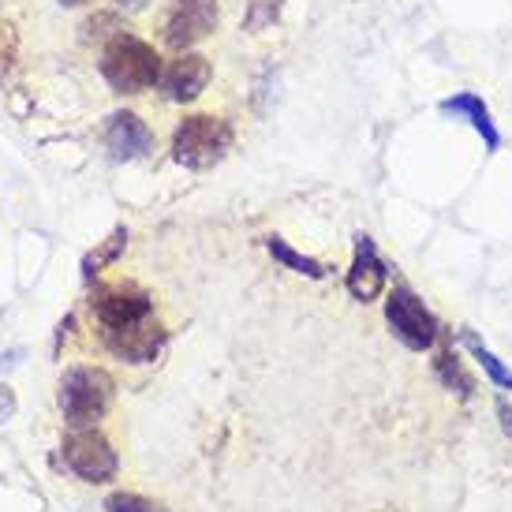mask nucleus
<instances>
[{"instance_id": "1", "label": "nucleus", "mask_w": 512, "mask_h": 512, "mask_svg": "<svg viewBox=\"0 0 512 512\" xmlns=\"http://www.w3.org/2000/svg\"><path fill=\"white\" fill-rule=\"evenodd\" d=\"M101 79L116 94H143L161 83V57L157 49L135 34H116L101 53Z\"/></svg>"}, {"instance_id": "2", "label": "nucleus", "mask_w": 512, "mask_h": 512, "mask_svg": "<svg viewBox=\"0 0 512 512\" xmlns=\"http://www.w3.org/2000/svg\"><path fill=\"white\" fill-rule=\"evenodd\" d=\"M60 412L68 419V427H94L105 419L109 404H113V378L98 367H72L60 378Z\"/></svg>"}, {"instance_id": "3", "label": "nucleus", "mask_w": 512, "mask_h": 512, "mask_svg": "<svg viewBox=\"0 0 512 512\" xmlns=\"http://www.w3.org/2000/svg\"><path fill=\"white\" fill-rule=\"evenodd\" d=\"M228 146H232V124L206 113L184 116L172 135V157L184 169H210L228 154Z\"/></svg>"}, {"instance_id": "4", "label": "nucleus", "mask_w": 512, "mask_h": 512, "mask_svg": "<svg viewBox=\"0 0 512 512\" xmlns=\"http://www.w3.org/2000/svg\"><path fill=\"white\" fill-rule=\"evenodd\" d=\"M90 311L101 329V341H109L124 329H135L154 318V296L135 285H109L90 296Z\"/></svg>"}, {"instance_id": "5", "label": "nucleus", "mask_w": 512, "mask_h": 512, "mask_svg": "<svg viewBox=\"0 0 512 512\" xmlns=\"http://www.w3.org/2000/svg\"><path fill=\"white\" fill-rule=\"evenodd\" d=\"M60 460H64V468L72 471L75 479H83V483H113L116 471H120V456L116 449L109 445L105 434H98L94 427H79L72 430L64 445H60Z\"/></svg>"}, {"instance_id": "6", "label": "nucleus", "mask_w": 512, "mask_h": 512, "mask_svg": "<svg viewBox=\"0 0 512 512\" xmlns=\"http://www.w3.org/2000/svg\"><path fill=\"white\" fill-rule=\"evenodd\" d=\"M385 322L393 329V337L412 352H427L438 341V318L408 285H397L385 296Z\"/></svg>"}, {"instance_id": "7", "label": "nucleus", "mask_w": 512, "mask_h": 512, "mask_svg": "<svg viewBox=\"0 0 512 512\" xmlns=\"http://www.w3.org/2000/svg\"><path fill=\"white\" fill-rule=\"evenodd\" d=\"M217 30V0H172L165 27H161V42L187 53L191 45H199L202 38H210Z\"/></svg>"}, {"instance_id": "8", "label": "nucleus", "mask_w": 512, "mask_h": 512, "mask_svg": "<svg viewBox=\"0 0 512 512\" xmlns=\"http://www.w3.org/2000/svg\"><path fill=\"white\" fill-rule=\"evenodd\" d=\"M210 79H214V68H210V60L202 57V53H180L161 72V90H165L169 101L187 105V101H195L210 86Z\"/></svg>"}, {"instance_id": "9", "label": "nucleus", "mask_w": 512, "mask_h": 512, "mask_svg": "<svg viewBox=\"0 0 512 512\" xmlns=\"http://www.w3.org/2000/svg\"><path fill=\"white\" fill-rule=\"evenodd\" d=\"M385 281H389V270H385L382 255H378V247L370 236L359 232L356 236V258H352V270H348V292L352 299L359 303H370V299H378L385 292Z\"/></svg>"}, {"instance_id": "10", "label": "nucleus", "mask_w": 512, "mask_h": 512, "mask_svg": "<svg viewBox=\"0 0 512 512\" xmlns=\"http://www.w3.org/2000/svg\"><path fill=\"white\" fill-rule=\"evenodd\" d=\"M105 146L116 161H135V157H146L154 150V131L146 128L135 113H113L109 124H105Z\"/></svg>"}, {"instance_id": "11", "label": "nucleus", "mask_w": 512, "mask_h": 512, "mask_svg": "<svg viewBox=\"0 0 512 512\" xmlns=\"http://www.w3.org/2000/svg\"><path fill=\"white\" fill-rule=\"evenodd\" d=\"M438 109L445 116L468 120L471 128H475V135L483 139V146L490 150V154H498V150H501V131H498V124H494V116H490V105H486L479 94L464 90V94H453V98H441Z\"/></svg>"}, {"instance_id": "12", "label": "nucleus", "mask_w": 512, "mask_h": 512, "mask_svg": "<svg viewBox=\"0 0 512 512\" xmlns=\"http://www.w3.org/2000/svg\"><path fill=\"white\" fill-rule=\"evenodd\" d=\"M105 348L113 352V356L128 359V363H154L161 356V348H165V329L161 322H143V326L135 329H124V333H116L105 341Z\"/></svg>"}, {"instance_id": "13", "label": "nucleus", "mask_w": 512, "mask_h": 512, "mask_svg": "<svg viewBox=\"0 0 512 512\" xmlns=\"http://www.w3.org/2000/svg\"><path fill=\"white\" fill-rule=\"evenodd\" d=\"M460 341L468 344V352H471V356H475V363L483 367L486 378H490V382L498 385V389H505V393H512V370L505 367V363H501V359L494 356V352H490V348H486V344L479 341V337H475L471 329H464V333H460Z\"/></svg>"}, {"instance_id": "14", "label": "nucleus", "mask_w": 512, "mask_h": 512, "mask_svg": "<svg viewBox=\"0 0 512 512\" xmlns=\"http://www.w3.org/2000/svg\"><path fill=\"white\" fill-rule=\"evenodd\" d=\"M266 251H270L285 270H292V273H299V277H311V281H322L326 277V266L322 262H314L311 255H299V251H292L281 236H266Z\"/></svg>"}, {"instance_id": "15", "label": "nucleus", "mask_w": 512, "mask_h": 512, "mask_svg": "<svg viewBox=\"0 0 512 512\" xmlns=\"http://www.w3.org/2000/svg\"><path fill=\"white\" fill-rule=\"evenodd\" d=\"M124 247H128V232H124V228H116L113 236L101 243L98 251H90V255L83 258V277H86V281H90V277H98L105 266H113L116 258L124 255Z\"/></svg>"}, {"instance_id": "16", "label": "nucleus", "mask_w": 512, "mask_h": 512, "mask_svg": "<svg viewBox=\"0 0 512 512\" xmlns=\"http://www.w3.org/2000/svg\"><path fill=\"white\" fill-rule=\"evenodd\" d=\"M434 370H438L441 385H449V389L456 385L460 397H468L471 393V378L464 374V367H460V359H456L453 352H441V356L434 359Z\"/></svg>"}, {"instance_id": "17", "label": "nucleus", "mask_w": 512, "mask_h": 512, "mask_svg": "<svg viewBox=\"0 0 512 512\" xmlns=\"http://www.w3.org/2000/svg\"><path fill=\"white\" fill-rule=\"evenodd\" d=\"M105 512H161L154 501L139 498V494H113L105 501Z\"/></svg>"}, {"instance_id": "18", "label": "nucleus", "mask_w": 512, "mask_h": 512, "mask_svg": "<svg viewBox=\"0 0 512 512\" xmlns=\"http://www.w3.org/2000/svg\"><path fill=\"white\" fill-rule=\"evenodd\" d=\"M12 415H15V393L8 385H0V423L12 419Z\"/></svg>"}, {"instance_id": "19", "label": "nucleus", "mask_w": 512, "mask_h": 512, "mask_svg": "<svg viewBox=\"0 0 512 512\" xmlns=\"http://www.w3.org/2000/svg\"><path fill=\"white\" fill-rule=\"evenodd\" d=\"M498 419H501V430L512 438V408H509V400H498Z\"/></svg>"}, {"instance_id": "20", "label": "nucleus", "mask_w": 512, "mask_h": 512, "mask_svg": "<svg viewBox=\"0 0 512 512\" xmlns=\"http://www.w3.org/2000/svg\"><path fill=\"white\" fill-rule=\"evenodd\" d=\"M124 12H139V8H146V0H116Z\"/></svg>"}, {"instance_id": "21", "label": "nucleus", "mask_w": 512, "mask_h": 512, "mask_svg": "<svg viewBox=\"0 0 512 512\" xmlns=\"http://www.w3.org/2000/svg\"><path fill=\"white\" fill-rule=\"evenodd\" d=\"M64 8H83V4H90V0H60Z\"/></svg>"}]
</instances>
